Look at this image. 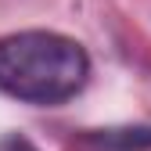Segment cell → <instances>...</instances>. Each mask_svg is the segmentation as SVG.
<instances>
[{"mask_svg":"<svg viewBox=\"0 0 151 151\" xmlns=\"http://www.w3.org/2000/svg\"><path fill=\"white\" fill-rule=\"evenodd\" d=\"M90 79V54L72 36L25 29L0 36V93L22 104H65Z\"/></svg>","mask_w":151,"mask_h":151,"instance_id":"cell-1","label":"cell"},{"mask_svg":"<svg viewBox=\"0 0 151 151\" xmlns=\"http://www.w3.org/2000/svg\"><path fill=\"white\" fill-rule=\"evenodd\" d=\"M93 151H151V122L144 126H108V129H86L79 137Z\"/></svg>","mask_w":151,"mask_h":151,"instance_id":"cell-2","label":"cell"},{"mask_svg":"<svg viewBox=\"0 0 151 151\" xmlns=\"http://www.w3.org/2000/svg\"><path fill=\"white\" fill-rule=\"evenodd\" d=\"M0 151H40L29 137H22V133H11V137H4L0 140Z\"/></svg>","mask_w":151,"mask_h":151,"instance_id":"cell-3","label":"cell"}]
</instances>
